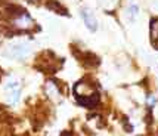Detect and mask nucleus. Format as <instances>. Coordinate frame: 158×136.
I'll use <instances>...</instances> for the list:
<instances>
[{
    "instance_id": "obj_10",
    "label": "nucleus",
    "mask_w": 158,
    "mask_h": 136,
    "mask_svg": "<svg viewBox=\"0 0 158 136\" xmlns=\"http://www.w3.org/2000/svg\"><path fill=\"white\" fill-rule=\"evenodd\" d=\"M61 136H73V135H71V133H68V132H64Z\"/></svg>"
},
{
    "instance_id": "obj_1",
    "label": "nucleus",
    "mask_w": 158,
    "mask_h": 136,
    "mask_svg": "<svg viewBox=\"0 0 158 136\" xmlns=\"http://www.w3.org/2000/svg\"><path fill=\"white\" fill-rule=\"evenodd\" d=\"M9 53L14 58H27L28 55L31 53V45L27 41H16L14 45L9 46Z\"/></svg>"
},
{
    "instance_id": "obj_3",
    "label": "nucleus",
    "mask_w": 158,
    "mask_h": 136,
    "mask_svg": "<svg viewBox=\"0 0 158 136\" xmlns=\"http://www.w3.org/2000/svg\"><path fill=\"white\" fill-rule=\"evenodd\" d=\"M139 12H140L139 5L135 3V2H131L130 5H129V7H127V19L130 21V22H135V21L138 19Z\"/></svg>"
},
{
    "instance_id": "obj_7",
    "label": "nucleus",
    "mask_w": 158,
    "mask_h": 136,
    "mask_svg": "<svg viewBox=\"0 0 158 136\" xmlns=\"http://www.w3.org/2000/svg\"><path fill=\"white\" fill-rule=\"evenodd\" d=\"M5 89L6 90H14V89H19V82L15 79V77H10L7 83L5 84Z\"/></svg>"
},
{
    "instance_id": "obj_6",
    "label": "nucleus",
    "mask_w": 158,
    "mask_h": 136,
    "mask_svg": "<svg viewBox=\"0 0 158 136\" xmlns=\"http://www.w3.org/2000/svg\"><path fill=\"white\" fill-rule=\"evenodd\" d=\"M46 92H48V95L50 98H58V95H59V90L56 89V86L52 82H49L46 84Z\"/></svg>"
},
{
    "instance_id": "obj_9",
    "label": "nucleus",
    "mask_w": 158,
    "mask_h": 136,
    "mask_svg": "<svg viewBox=\"0 0 158 136\" xmlns=\"http://www.w3.org/2000/svg\"><path fill=\"white\" fill-rule=\"evenodd\" d=\"M151 7L155 9V11H158V0H151Z\"/></svg>"
},
{
    "instance_id": "obj_4",
    "label": "nucleus",
    "mask_w": 158,
    "mask_h": 136,
    "mask_svg": "<svg viewBox=\"0 0 158 136\" xmlns=\"http://www.w3.org/2000/svg\"><path fill=\"white\" fill-rule=\"evenodd\" d=\"M151 41L155 48H158V19H152L151 22Z\"/></svg>"
},
{
    "instance_id": "obj_2",
    "label": "nucleus",
    "mask_w": 158,
    "mask_h": 136,
    "mask_svg": "<svg viewBox=\"0 0 158 136\" xmlns=\"http://www.w3.org/2000/svg\"><path fill=\"white\" fill-rule=\"evenodd\" d=\"M80 15H81V19L84 22L86 28L89 30L90 33H95L98 30V19H96V16H95V14L90 11L89 7H81Z\"/></svg>"
},
{
    "instance_id": "obj_8",
    "label": "nucleus",
    "mask_w": 158,
    "mask_h": 136,
    "mask_svg": "<svg viewBox=\"0 0 158 136\" xmlns=\"http://www.w3.org/2000/svg\"><path fill=\"white\" fill-rule=\"evenodd\" d=\"M99 3L105 9H112V7L115 6V0H99Z\"/></svg>"
},
{
    "instance_id": "obj_5",
    "label": "nucleus",
    "mask_w": 158,
    "mask_h": 136,
    "mask_svg": "<svg viewBox=\"0 0 158 136\" xmlns=\"http://www.w3.org/2000/svg\"><path fill=\"white\" fill-rule=\"evenodd\" d=\"M21 99V89H14V90H9V102L15 105L18 104Z\"/></svg>"
}]
</instances>
